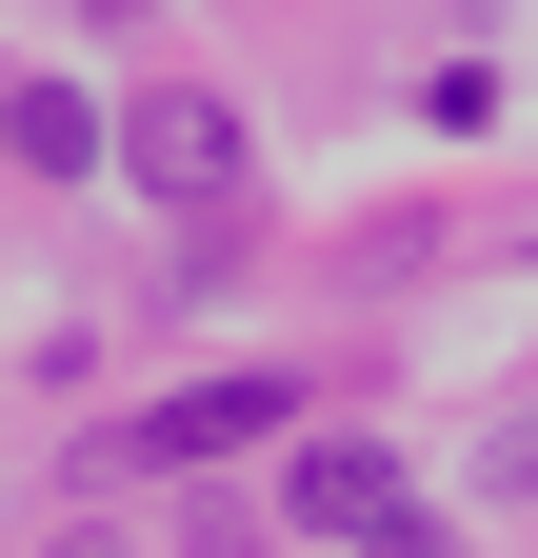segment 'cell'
Listing matches in <instances>:
<instances>
[{"instance_id": "5b68a950", "label": "cell", "mask_w": 538, "mask_h": 558, "mask_svg": "<svg viewBox=\"0 0 538 558\" xmlns=\"http://www.w3.org/2000/svg\"><path fill=\"white\" fill-rule=\"evenodd\" d=\"M359 558H439V538H419V519H379V538H359Z\"/></svg>"}, {"instance_id": "7a4b0ae2", "label": "cell", "mask_w": 538, "mask_h": 558, "mask_svg": "<svg viewBox=\"0 0 538 558\" xmlns=\"http://www.w3.org/2000/svg\"><path fill=\"white\" fill-rule=\"evenodd\" d=\"M280 519H299V538H379V519H399V459H379V439H299V459H280Z\"/></svg>"}, {"instance_id": "6da1fadb", "label": "cell", "mask_w": 538, "mask_h": 558, "mask_svg": "<svg viewBox=\"0 0 538 558\" xmlns=\"http://www.w3.org/2000/svg\"><path fill=\"white\" fill-rule=\"evenodd\" d=\"M240 160H259V140H240L220 81H140V100H120V180L180 199V220H199V199H240Z\"/></svg>"}, {"instance_id": "3957f363", "label": "cell", "mask_w": 538, "mask_h": 558, "mask_svg": "<svg viewBox=\"0 0 538 558\" xmlns=\"http://www.w3.org/2000/svg\"><path fill=\"white\" fill-rule=\"evenodd\" d=\"M0 160H21V180H100V160H120V100L21 81V100H0Z\"/></svg>"}, {"instance_id": "277c9868", "label": "cell", "mask_w": 538, "mask_h": 558, "mask_svg": "<svg viewBox=\"0 0 538 558\" xmlns=\"http://www.w3.org/2000/svg\"><path fill=\"white\" fill-rule=\"evenodd\" d=\"M240 439H280V379H199V399H160L120 459H240Z\"/></svg>"}, {"instance_id": "8992f818", "label": "cell", "mask_w": 538, "mask_h": 558, "mask_svg": "<svg viewBox=\"0 0 538 558\" xmlns=\"http://www.w3.org/2000/svg\"><path fill=\"white\" fill-rule=\"evenodd\" d=\"M499 478H518V499H538V418H518V439H499Z\"/></svg>"}]
</instances>
